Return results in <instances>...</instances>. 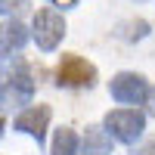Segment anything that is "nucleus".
Wrapping results in <instances>:
<instances>
[{
    "mask_svg": "<svg viewBox=\"0 0 155 155\" xmlns=\"http://www.w3.org/2000/svg\"><path fill=\"white\" fill-rule=\"evenodd\" d=\"M56 84L59 87H68V90H81V87H93L96 84V65L87 62L74 53H65L59 59V68H56Z\"/></svg>",
    "mask_w": 155,
    "mask_h": 155,
    "instance_id": "f257e3e1",
    "label": "nucleus"
},
{
    "mask_svg": "<svg viewBox=\"0 0 155 155\" xmlns=\"http://www.w3.org/2000/svg\"><path fill=\"white\" fill-rule=\"evenodd\" d=\"M106 130H112L109 137H115L124 146H134L146 130V115H140L137 109H115L106 115Z\"/></svg>",
    "mask_w": 155,
    "mask_h": 155,
    "instance_id": "f03ea898",
    "label": "nucleus"
},
{
    "mask_svg": "<svg viewBox=\"0 0 155 155\" xmlns=\"http://www.w3.org/2000/svg\"><path fill=\"white\" fill-rule=\"evenodd\" d=\"M62 37H65V19L56 9H37V16H34V41H37V47L44 53H50V50H56L62 44Z\"/></svg>",
    "mask_w": 155,
    "mask_h": 155,
    "instance_id": "7ed1b4c3",
    "label": "nucleus"
},
{
    "mask_svg": "<svg viewBox=\"0 0 155 155\" xmlns=\"http://www.w3.org/2000/svg\"><path fill=\"white\" fill-rule=\"evenodd\" d=\"M34 96V81L28 68H25V62H16V68L6 71V84L0 90V102H9V106H25V102H31Z\"/></svg>",
    "mask_w": 155,
    "mask_h": 155,
    "instance_id": "20e7f679",
    "label": "nucleus"
},
{
    "mask_svg": "<svg viewBox=\"0 0 155 155\" xmlns=\"http://www.w3.org/2000/svg\"><path fill=\"white\" fill-rule=\"evenodd\" d=\"M109 93H112V99H118V102L137 106V102H143V99H146V93H149V84H146V78H143V74L121 71V74H115V78H112Z\"/></svg>",
    "mask_w": 155,
    "mask_h": 155,
    "instance_id": "39448f33",
    "label": "nucleus"
},
{
    "mask_svg": "<svg viewBox=\"0 0 155 155\" xmlns=\"http://www.w3.org/2000/svg\"><path fill=\"white\" fill-rule=\"evenodd\" d=\"M50 118H53V112H50V106H31V109H25L16 121H12V127L22 134H28L37 140V146L44 143V137H47V124Z\"/></svg>",
    "mask_w": 155,
    "mask_h": 155,
    "instance_id": "423d86ee",
    "label": "nucleus"
},
{
    "mask_svg": "<svg viewBox=\"0 0 155 155\" xmlns=\"http://www.w3.org/2000/svg\"><path fill=\"white\" fill-rule=\"evenodd\" d=\"M25 44H28V28L22 22L9 19V22L0 25V56L12 53V50H22Z\"/></svg>",
    "mask_w": 155,
    "mask_h": 155,
    "instance_id": "0eeeda50",
    "label": "nucleus"
},
{
    "mask_svg": "<svg viewBox=\"0 0 155 155\" xmlns=\"http://www.w3.org/2000/svg\"><path fill=\"white\" fill-rule=\"evenodd\" d=\"M81 155H112V137L102 127H87L84 143H81Z\"/></svg>",
    "mask_w": 155,
    "mask_h": 155,
    "instance_id": "6e6552de",
    "label": "nucleus"
},
{
    "mask_svg": "<svg viewBox=\"0 0 155 155\" xmlns=\"http://www.w3.org/2000/svg\"><path fill=\"white\" fill-rule=\"evenodd\" d=\"M50 155H78V137L71 127H59L53 137V152Z\"/></svg>",
    "mask_w": 155,
    "mask_h": 155,
    "instance_id": "1a4fd4ad",
    "label": "nucleus"
},
{
    "mask_svg": "<svg viewBox=\"0 0 155 155\" xmlns=\"http://www.w3.org/2000/svg\"><path fill=\"white\" fill-rule=\"evenodd\" d=\"M124 28H130V31H118V37H124V41H140V37H146L149 34V22H143V19H137V22H127Z\"/></svg>",
    "mask_w": 155,
    "mask_h": 155,
    "instance_id": "9d476101",
    "label": "nucleus"
},
{
    "mask_svg": "<svg viewBox=\"0 0 155 155\" xmlns=\"http://www.w3.org/2000/svg\"><path fill=\"white\" fill-rule=\"evenodd\" d=\"M28 6V0H0V12L3 16H12V12H22Z\"/></svg>",
    "mask_w": 155,
    "mask_h": 155,
    "instance_id": "9b49d317",
    "label": "nucleus"
},
{
    "mask_svg": "<svg viewBox=\"0 0 155 155\" xmlns=\"http://www.w3.org/2000/svg\"><path fill=\"white\" fill-rule=\"evenodd\" d=\"M143 102H146V112H149L152 118H155V90H149V93H146V99H143Z\"/></svg>",
    "mask_w": 155,
    "mask_h": 155,
    "instance_id": "f8f14e48",
    "label": "nucleus"
},
{
    "mask_svg": "<svg viewBox=\"0 0 155 155\" xmlns=\"http://www.w3.org/2000/svg\"><path fill=\"white\" fill-rule=\"evenodd\" d=\"M137 155H155V137L149 140V143H143V146H140V149H137Z\"/></svg>",
    "mask_w": 155,
    "mask_h": 155,
    "instance_id": "ddd939ff",
    "label": "nucleus"
},
{
    "mask_svg": "<svg viewBox=\"0 0 155 155\" xmlns=\"http://www.w3.org/2000/svg\"><path fill=\"white\" fill-rule=\"evenodd\" d=\"M53 6H62V9H71V6H78V0H53Z\"/></svg>",
    "mask_w": 155,
    "mask_h": 155,
    "instance_id": "4468645a",
    "label": "nucleus"
},
{
    "mask_svg": "<svg viewBox=\"0 0 155 155\" xmlns=\"http://www.w3.org/2000/svg\"><path fill=\"white\" fill-rule=\"evenodd\" d=\"M0 134H3V115H0Z\"/></svg>",
    "mask_w": 155,
    "mask_h": 155,
    "instance_id": "2eb2a0df",
    "label": "nucleus"
},
{
    "mask_svg": "<svg viewBox=\"0 0 155 155\" xmlns=\"http://www.w3.org/2000/svg\"><path fill=\"white\" fill-rule=\"evenodd\" d=\"M137 3H143V0H137Z\"/></svg>",
    "mask_w": 155,
    "mask_h": 155,
    "instance_id": "dca6fc26",
    "label": "nucleus"
}]
</instances>
